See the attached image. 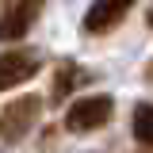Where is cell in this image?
<instances>
[{
    "label": "cell",
    "instance_id": "cell-7",
    "mask_svg": "<svg viewBox=\"0 0 153 153\" xmlns=\"http://www.w3.org/2000/svg\"><path fill=\"white\" fill-rule=\"evenodd\" d=\"M134 138L153 149V103H138L134 107Z\"/></svg>",
    "mask_w": 153,
    "mask_h": 153
},
{
    "label": "cell",
    "instance_id": "cell-8",
    "mask_svg": "<svg viewBox=\"0 0 153 153\" xmlns=\"http://www.w3.org/2000/svg\"><path fill=\"white\" fill-rule=\"evenodd\" d=\"M149 76H153V65H149Z\"/></svg>",
    "mask_w": 153,
    "mask_h": 153
},
{
    "label": "cell",
    "instance_id": "cell-4",
    "mask_svg": "<svg viewBox=\"0 0 153 153\" xmlns=\"http://www.w3.org/2000/svg\"><path fill=\"white\" fill-rule=\"evenodd\" d=\"M138 0H96L92 8L84 12V35H107L111 27H119L126 12H130Z\"/></svg>",
    "mask_w": 153,
    "mask_h": 153
},
{
    "label": "cell",
    "instance_id": "cell-2",
    "mask_svg": "<svg viewBox=\"0 0 153 153\" xmlns=\"http://www.w3.org/2000/svg\"><path fill=\"white\" fill-rule=\"evenodd\" d=\"M38 111H42V103H38L35 96H16V100H8V103L0 107V142H19V138H27L31 126L38 123Z\"/></svg>",
    "mask_w": 153,
    "mask_h": 153
},
{
    "label": "cell",
    "instance_id": "cell-6",
    "mask_svg": "<svg viewBox=\"0 0 153 153\" xmlns=\"http://www.w3.org/2000/svg\"><path fill=\"white\" fill-rule=\"evenodd\" d=\"M84 80H88V73H80L76 65H61L57 76H54V96H50V100L61 103V100H65V96H73V88H76V84H84Z\"/></svg>",
    "mask_w": 153,
    "mask_h": 153
},
{
    "label": "cell",
    "instance_id": "cell-3",
    "mask_svg": "<svg viewBox=\"0 0 153 153\" xmlns=\"http://www.w3.org/2000/svg\"><path fill=\"white\" fill-rule=\"evenodd\" d=\"M42 12V0H8L0 16V42H19Z\"/></svg>",
    "mask_w": 153,
    "mask_h": 153
},
{
    "label": "cell",
    "instance_id": "cell-1",
    "mask_svg": "<svg viewBox=\"0 0 153 153\" xmlns=\"http://www.w3.org/2000/svg\"><path fill=\"white\" fill-rule=\"evenodd\" d=\"M115 115V100L111 96H80L73 100V107L65 111V130L73 134H88V130H100L107 126Z\"/></svg>",
    "mask_w": 153,
    "mask_h": 153
},
{
    "label": "cell",
    "instance_id": "cell-5",
    "mask_svg": "<svg viewBox=\"0 0 153 153\" xmlns=\"http://www.w3.org/2000/svg\"><path fill=\"white\" fill-rule=\"evenodd\" d=\"M35 73H38V54L35 50H4L0 54V92L31 80Z\"/></svg>",
    "mask_w": 153,
    "mask_h": 153
}]
</instances>
